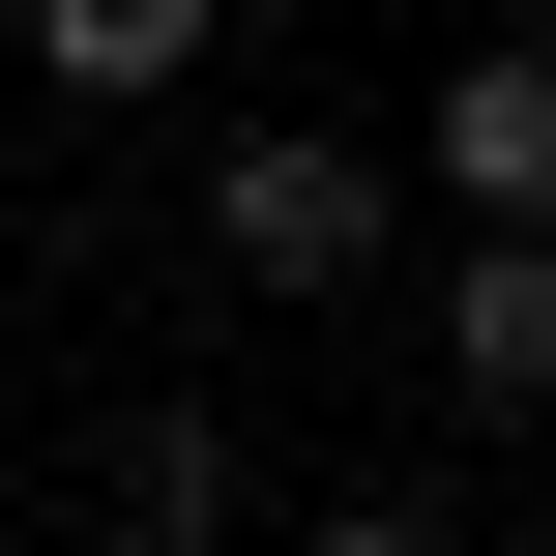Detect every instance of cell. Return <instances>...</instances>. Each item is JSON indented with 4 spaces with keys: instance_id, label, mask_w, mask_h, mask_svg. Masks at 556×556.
Segmentation results:
<instances>
[{
    "instance_id": "1",
    "label": "cell",
    "mask_w": 556,
    "mask_h": 556,
    "mask_svg": "<svg viewBox=\"0 0 556 556\" xmlns=\"http://www.w3.org/2000/svg\"><path fill=\"white\" fill-rule=\"evenodd\" d=\"M381 235H410V176H381L352 117H235V147H205V264H235V293H381Z\"/></svg>"
},
{
    "instance_id": "2",
    "label": "cell",
    "mask_w": 556,
    "mask_h": 556,
    "mask_svg": "<svg viewBox=\"0 0 556 556\" xmlns=\"http://www.w3.org/2000/svg\"><path fill=\"white\" fill-rule=\"evenodd\" d=\"M410 176H440V235H556V29H469V59H440Z\"/></svg>"
},
{
    "instance_id": "3",
    "label": "cell",
    "mask_w": 556,
    "mask_h": 556,
    "mask_svg": "<svg viewBox=\"0 0 556 556\" xmlns=\"http://www.w3.org/2000/svg\"><path fill=\"white\" fill-rule=\"evenodd\" d=\"M0 29H29V88H59V117H147V88H205V59H235V0H0Z\"/></svg>"
},
{
    "instance_id": "4",
    "label": "cell",
    "mask_w": 556,
    "mask_h": 556,
    "mask_svg": "<svg viewBox=\"0 0 556 556\" xmlns=\"http://www.w3.org/2000/svg\"><path fill=\"white\" fill-rule=\"evenodd\" d=\"M235 410H117V469H88V556H235Z\"/></svg>"
},
{
    "instance_id": "5",
    "label": "cell",
    "mask_w": 556,
    "mask_h": 556,
    "mask_svg": "<svg viewBox=\"0 0 556 556\" xmlns=\"http://www.w3.org/2000/svg\"><path fill=\"white\" fill-rule=\"evenodd\" d=\"M440 410H556V235H440Z\"/></svg>"
},
{
    "instance_id": "6",
    "label": "cell",
    "mask_w": 556,
    "mask_h": 556,
    "mask_svg": "<svg viewBox=\"0 0 556 556\" xmlns=\"http://www.w3.org/2000/svg\"><path fill=\"white\" fill-rule=\"evenodd\" d=\"M293 556H469V528H440V498H323Z\"/></svg>"
}]
</instances>
